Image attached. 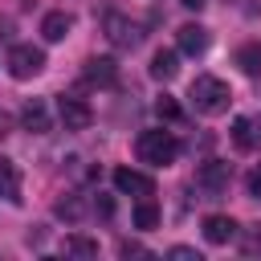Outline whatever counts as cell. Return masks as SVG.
Instances as JSON below:
<instances>
[{"label":"cell","mask_w":261,"mask_h":261,"mask_svg":"<svg viewBox=\"0 0 261 261\" xmlns=\"http://www.w3.org/2000/svg\"><path fill=\"white\" fill-rule=\"evenodd\" d=\"M69 29H73V16H69V12H45V20H41V37H45L49 45H53V41H65Z\"/></svg>","instance_id":"7c38bea8"},{"label":"cell","mask_w":261,"mask_h":261,"mask_svg":"<svg viewBox=\"0 0 261 261\" xmlns=\"http://www.w3.org/2000/svg\"><path fill=\"white\" fill-rule=\"evenodd\" d=\"M135 155L147 167H171L179 159V139L171 130H143L135 139Z\"/></svg>","instance_id":"6da1fadb"},{"label":"cell","mask_w":261,"mask_h":261,"mask_svg":"<svg viewBox=\"0 0 261 261\" xmlns=\"http://www.w3.org/2000/svg\"><path fill=\"white\" fill-rule=\"evenodd\" d=\"M167 257H175V261H200V253H196L192 245H171Z\"/></svg>","instance_id":"44dd1931"},{"label":"cell","mask_w":261,"mask_h":261,"mask_svg":"<svg viewBox=\"0 0 261 261\" xmlns=\"http://www.w3.org/2000/svg\"><path fill=\"white\" fill-rule=\"evenodd\" d=\"M237 65H241V73L257 77V73H261V41H245V45L237 49Z\"/></svg>","instance_id":"2e32d148"},{"label":"cell","mask_w":261,"mask_h":261,"mask_svg":"<svg viewBox=\"0 0 261 261\" xmlns=\"http://www.w3.org/2000/svg\"><path fill=\"white\" fill-rule=\"evenodd\" d=\"M57 118H61V126H65V130H86V126L94 122V110H90L82 98L61 94V98H57Z\"/></svg>","instance_id":"5b68a950"},{"label":"cell","mask_w":261,"mask_h":261,"mask_svg":"<svg viewBox=\"0 0 261 261\" xmlns=\"http://www.w3.org/2000/svg\"><path fill=\"white\" fill-rule=\"evenodd\" d=\"M118 253H122V257H151L139 241H122V245H118Z\"/></svg>","instance_id":"603a6c76"},{"label":"cell","mask_w":261,"mask_h":261,"mask_svg":"<svg viewBox=\"0 0 261 261\" xmlns=\"http://www.w3.org/2000/svg\"><path fill=\"white\" fill-rule=\"evenodd\" d=\"M175 41H179V53H204L208 49V29L204 24H179V33H175Z\"/></svg>","instance_id":"8fae6325"},{"label":"cell","mask_w":261,"mask_h":261,"mask_svg":"<svg viewBox=\"0 0 261 261\" xmlns=\"http://www.w3.org/2000/svg\"><path fill=\"white\" fill-rule=\"evenodd\" d=\"M228 179H232V163H224V159H208L196 171V188H204L208 196H220L228 188Z\"/></svg>","instance_id":"8992f818"},{"label":"cell","mask_w":261,"mask_h":261,"mask_svg":"<svg viewBox=\"0 0 261 261\" xmlns=\"http://www.w3.org/2000/svg\"><path fill=\"white\" fill-rule=\"evenodd\" d=\"M184 8H192V12H196V8H204V0H184Z\"/></svg>","instance_id":"cb8c5ba5"},{"label":"cell","mask_w":261,"mask_h":261,"mask_svg":"<svg viewBox=\"0 0 261 261\" xmlns=\"http://www.w3.org/2000/svg\"><path fill=\"white\" fill-rule=\"evenodd\" d=\"M65 257H98V241L82 237V232H69L65 237Z\"/></svg>","instance_id":"e0dca14e"},{"label":"cell","mask_w":261,"mask_h":261,"mask_svg":"<svg viewBox=\"0 0 261 261\" xmlns=\"http://www.w3.org/2000/svg\"><path fill=\"white\" fill-rule=\"evenodd\" d=\"M114 188L122 192V196H155V179L151 175H143V171H135V167H118L114 171Z\"/></svg>","instance_id":"52a82bcc"},{"label":"cell","mask_w":261,"mask_h":261,"mask_svg":"<svg viewBox=\"0 0 261 261\" xmlns=\"http://www.w3.org/2000/svg\"><path fill=\"white\" fill-rule=\"evenodd\" d=\"M20 122H24V130L45 135V130H49V106H45L41 98H29V102L20 106Z\"/></svg>","instance_id":"30bf717a"},{"label":"cell","mask_w":261,"mask_h":261,"mask_svg":"<svg viewBox=\"0 0 261 261\" xmlns=\"http://www.w3.org/2000/svg\"><path fill=\"white\" fill-rule=\"evenodd\" d=\"M82 200L77 196H65V200H57V216H65V220H82Z\"/></svg>","instance_id":"ffe728a7"},{"label":"cell","mask_w":261,"mask_h":261,"mask_svg":"<svg viewBox=\"0 0 261 261\" xmlns=\"http://www.w3.org/2000/svg\"><path fill=\"white\" fill-rule=\"evenodd\" d=\"M0 196H4L8 204H20V171H16V163L4 159V155H0Z\"/></svg>","instance_id":"4fadbf2b"},{"label":"cell","mask_w":261,"mask_h":261,"mask_svg":"<svg viewBox=\"0 0 261 261\" xmlns=\"http://www.w3.org/2000/svg\"><path fill=\"white\" fill-rule=\"evenodd\" d=\"M114 77H118V69H114V61H110V57H90V61H86V82L114 86Z\"/></svg>","instance_id":"9a60e30c"},{"label":"cell","mask_w":261,"mask_h":261,"mask_svg":"<svg viewBox=\"0 0 261 261\" xmlns=\"http://www.w3.org/2000/svg\"><path fill=\"white\" fill-rule=\"evenodd\" d=\"M232 143L241 151H257L261 147V114L257 118H237L232 122Z\"/></svg>","instance_id":"9c48e42d"},{"label":"cell","mask_w":261,"mask_h":261,"mask_svg":"<svg viewBox=\"0 0 261 261\" xmlns=\"http://www.w3.org/2000/svg\"><path fill=\"white\" fill-rule=\"evenodd\" d=\"M41 69H45V49H37V45H12L8 49V73L16 82L37 77Z\"/></svg>","instance_id":"3957f363"},{"label":"cell","mask_w":261,"mask_h":261,"mask_svg":"<svg viewBox=\"0 0 261 261\" xmlns=\"http://www.w3.org/2000/svg\"><path fill=\"white\" fill-rule=\"evenodd\" d=\"M188 98H192L196 114H224L228 102H232V90H228V82H220V77H212V73H200V77L192 82Z\"/></svg>","instance_id":"7a4b0ae2"},{"label":"cell","mask_w":261,"mask_h":261,"mask_svg":"<svg viewBox=\"0 0 261 261\" xmlns=\"http://www.w3.org/2000/svg\"><path fill=\"white\" fill-rule=\"evenodd\" d=\"M204 241H208V245H228V241H237V220L224 216V212L204 216Z\"/></svg>","instance_id":"ba28073f"},{"label":"cell","mask_w":261,"mask_h":261,"mask_svg":"<svg viewBox=\"0 0 261 261\" xmlns=\"http://www.w3.org/2000/svg\"><path fill=\"white\" fill-rule=\"evenodd\" d=\"M4 135H8V118L0 114V139H4Z\"/></svg>","instance_id":"d4e9b609"},{"label":"cell","mask_w":261,"mask_h":261,"mask_svg":"<svg viewBox=\"0 0 261 261\" xmlns=\"http://www.w3.org/2000/svg\"><path fill=\"white\" fill-rule=\"evenodd\" d=\"M155 224H159V208H155L151 196H143L135 204V228H155Z\"/></svg>","instance_id":"ac0fdd59"},{"label":"cell","mask_w":261,"mask_h":261,"mask_svg":"<svg viewBox=\"0 0 261 261\" xmlns=\"http://www.w3.org/2000/svg\"><path fill=\"white\" fill-rule=\"evenodd\" d=\"M179 73V57H175V49H159L155 57H151V77L155 82H171Z\"/></svg>","instance_id":"5bb4252c"},{"label":"cell","mask_w":261,"mask_h":261,"mask_svg":"<svg viewBox=\"0 0 261 261\" xmlns=\"http://www.w3.org/2000/svg\"><path fill=\"white\" fill-rule=\"evenodd\" d=\"M245 188H249V196H253V200H261V163H257V167L249 171V179H245Z\"/></svg>","instance_id":"7402d4cb"},{"label":"cell","mask_w":261,"mask_h":261,"mask_svg":"<svg viewBox=\"0 0 261 261\" xmlns=\"http://www.w3.org/2000/svg\"><path fill=\"white\" fill-rule=\"evenodd\" d=\"M155 114H159L163 122H179V118H184V110H179V102H175V98H167V94H163V98L155 102Z\"/></svg>","instance_id":"d6986e66"},{"label":"cell","mask_w":261,"mask_h":261,"mask_svg":"<svg viewBox=\"0 0 261 261\" xmlns=\"http://www.w3.org/2000/svg\"><path fill=\"white\" fill-rule=\"evenodd\" d=\"M106 41H110L114 49H135V45L143 41V24L130 20V16L110 12V16H106Z\"/></svg>","instance_id":"277c9868"}]
</instances>
